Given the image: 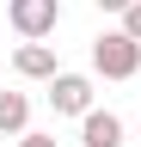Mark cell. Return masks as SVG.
<instances>
[{
    "instance_id": "277c9868",
    "label": "cell",
    "mask_w": 141,
    "mask_h": 147,
    "mask_svg": "<svg viewBox=\"0 0 141 147\" xmlns=\"http://www.w3.org/2000/svg\"><path fill=\"white\" fill-rule=\"evenodd\" d=\"M12 74H25V80H55V49L43 43V37H25V49L12 55Z\"/></svg>"
},
{
    "instance_id": "3957f363",
    "label": "cell",
    "mask_w": 141,
    "mask_h": 147,
    "mask_svg": "<svg viewBox=\"0 0 141 147\" xmlns=\"http://www.w3.org/2000/svg\"><path fill=\"white\" fill-rule=\"evenodd\" d=\"M49 104H55V117H86L92 110V80L86 74H55L49 80Z\"/></svg>"
},
{
    "instance_id": "8992f818",
    "label": "cell",
    "mask_w": 141,
    "mask_h": 147,
    "mask_svg": "<svg viewBox=\"0 0 141 147\" xmlns=\"http://www.w3.org/2000/svg\"><path fill=\"white\" fill-rule=\"evenodd\" d=\"M31 123V98L25 92H0V135H25Z\"/></svg>"
},
{
    "instance_id": "5b68a950",
    "label": "cell",
    "mask_w": 141,
    "mask_h": 147,
    "mask_svg": "<svg viewBox=\"0 0 141 147\" xmlns=\"http://www.w3.org/2000/svg\"><path fill=\"white\" fill-rule=\"evenodd\" d=\"M80 147H123V117L117 110H86L80 117Z\"/></svg>"
},
{
    "instance_id": "52a82bcc",
    "label": "cell",
    "mask_w": 141,
    "mask_h": 147,
    "mask_svg": "<svg viewBox=\"0 0 141 147\" xmlns=\"http://www.w3.org/2000/svg\"><path fill=\"white\" fill-rule=\"evenodd\" d=\"M123 31H129V37H135V43H141V0H135V6H129V12H123Z\"/></svg>"
},
{
    "instance_id": "ba28073f",
    "label": "cell",
    "mask_w": 141,
    "mask_h": 147,
    "mask_svg": "<svg viewBox=\"0 0 141 147\" xmlns=\"http://www.w3.org/2000/svg\"><path fill=\"white\" fill-rule=\"evenodd\" d=\"M19 147H55V135H37V129H25V135H19Z\"/></svg>"
},
{
    "instance_id": "7a4b0ae2",
    "label": "cell",
    "mask_w": 141,
    "mask_h": 147,
    "mask_svg": "<svg viewBox=\"0 0 141 147\" xmlns=\"http://www.w3.org/2000/svg\"><path fill=\"white\" fill-rule=\"evenodd\" d=\"M6 18L19 37H49L61 25V0H6Z\"/></svg>"
},
{
    "instance_id": "6da1fadb",
    "label": "cell",
    "mask_w": 141,
    "mask_h": 147,
    "mask_svg": "<svg viewBox=\"0 0 141 147\" xmlns=\"http://www.w3.org/2000/svg\"><path fill=\"white\" fill-rule=\"evenodd\" d=\"M92 67L104 74V80H135L141 43H135L129 31H104V37H92Z\"/></svg>"
},
{
    "instance_id": "9c48e42d",
    "label": "cell",
    "mask_w": 141,
    "mask_h": 147,
    "mask_svg": "<svg viewBox=\"0 0 141 147\" xmlns=\"http://www.w3.org/2000/svg\"><path fill=\"white\" fill-rule=\"evenodd\" d=\"M92 6H98V12H129L135 0H92Z\"/></svg>"
}]
</instances>
